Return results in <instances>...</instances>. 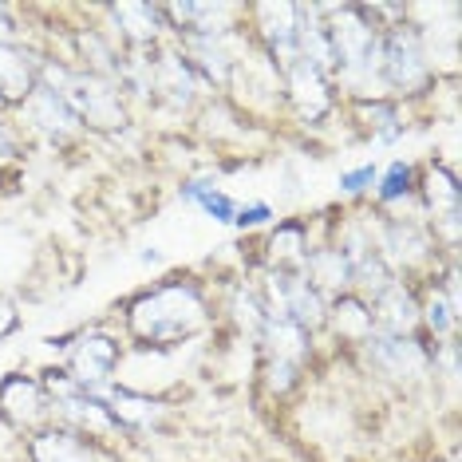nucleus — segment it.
Segmentation results:
<instances>
[{
    "label": "nucleus",
    "mask_w": 462,
    "mask_h": 462,
    "mask_svg": "<svg viewBox=\"0 0 462 462\" xmlns=\"http://www.w3.org/2000/svg\"><path fill=\"white\" fill-rule=\"evenodd\" d=\"M123 324L139 348H178L214 324V304L202 281L166 277L159 285L134 292L123 309Z\"/></svg>",
    "instance_id": "1"
},
{
    "label": "nucleus",
    "mask_w": 462,
    "mask_h": 462,
    "mask_svg": "<svg viewBox=\"0 0 462 462\" xmlns=\"http://www.w3.org/2000/svg\"><path fill=\"white\" fill-rule=\"evenodd\" d=\"M40 83L68 99V107L76 111V119L83 123V131H123L131 123V103L119 91L115 79L91 76V71L76 68L71 60H51L40 56Z\"/></svg>",
    "instance_id": "2"
},
{
    "label": "nucleus",
    "mask_w": 462,
    "mask_h": 462,
    "mask_svg": "<svg viewBox=\"0 0 462 462\" xmlns=\"http://www.w3.org/2000/svg\"><path fill=\"white\" fill-rule=\"evenodd\" d=\"M430 83H439V71L430 64L427 40L415 24H392L380 36V96L383 99H415Z\"/></svg>",
    "instance_id": "3"
},
{
    "label": "nucleus",
    "mask_w": 462,
    "mask_h": 462,
    "mask_svg": "<svg viewBox=\"0 0 462 462\" xmlns=\"http://www.w3.org/2000/svg\"><path fill=\"white\" fill-rule=\"evenodd\" d=\"M364 356V364L375 375L392 383H423L430 375V344L423 336H392V332H372L356 348Z\"/></svg>",
    "instance_id": "4"
},
{
    "label": "nucleus",
    "mask_w": 462,
    "mask_h": 462,
    "mask_svg": "<svg viewBox=\"0 0 462 462\" xmlns=\"http://www.w3.org/2000/svg\"><path fill=\"white\" fill-rule=\"evenodd\" d=\"M261 297H265L269 312H281L285 320H292L297 328L317 336L324 328V312H328V297L312 285L304 273H285V269H265L261 281Z\"/></svg>",
    "instance_id": "5"
},
{
    "label": "nucleus",
    "mask_w": 462,
    "mask_h": 462,
    "mask_svg": "<svg viewBox=\"0 0 462 462\" xmlns=\"http://www.w3.org/2000/svg\"><path fill=\"white\" fill-rule=\"evenodd\" d=\"M68 364L64 372L71 375V380L88 383V387H107L115 380V372H119L123 356H127V348H123L119 340H115L111 332H99V328H79L76 336H71L68 344Z\"/></svg>",
    "instance_id": "6"
},
{
    "label": "nucleus",
    "mask_w": 462,
    "mask_h": 462,
    "mask_svg": "<svg viewBox=\"0 0 462 462\" xmlns=\"http://www.w3.org/2000/svg\"><path fill=\"white\" fill-rule=\"evenodd\" d=\"M281 96L300 123H324L336 111V83L304 60H292L289 68H281Z\"/></svg>",
    "instance_id": "7"
},
{
    "label": "nucleus",
    "mask_w": 462,
    "mask_h": 462,
    "mask_svg": "<svg viewBox=\"0 0 462 462\" xmlns=\"http://www.w3.org/2000/svg\"><path fill=\"white\" fill-rule=\"evenodd\" d=\"M0 419L16 430H40L56 423V407H51L48 387L24 372L5 375L0 380Z\"/></svg>",
    "instance_id": "8"
},
{
    "label": "nucleus",
    "mask_w": 462,
    "mask_h": 462,
    "mask_svg": "<svg viewBox=\"0 0 462 462\" xmlns=\"http://www.w3.org/2000/svg\"><path fill=\"white\" fill-rule=\"evenodd\" d=\"M202 96L206 88L198 79V71L190 68V60L174 44H159V51H154V103L174 111H190L202 103Z\"/></svg>",
    "instance_id": "9"
},
{
    "label": "nucleus",
    "mask_w": 462,
    "mask_h": 462,
    "mask_svg": "<svg viewBox=\"0 0 462 462\" xmlns=\"http://www.w3.org/2000/svg\"><path fill=\"white\" fill-rule=\"evenodd\" d=\"M16 115L28 131L44 134L51 143H68V139H76V134H83V123L76 119V111L68 107V99L60 96V91L44 88V83H36V91L20 103Z\"/></svg>",
    "instance_id": "10"
},
{
    "label": "nucleus",
    "mask_w": 462,
    "mask_h": 462,
    "mask_svg": "<svg viewBox=\"0 0 462 462\" xmlns=\"http://www.w3.org/2000/svg\"><path fill=\"white\" fill-rule=\"evenodd\" d=\"M103 13L111 16L107 32L119 40L123 51H139V48H159L166 36V20L159 5H139V0H123V5H107Z\"/></svg>",
    "instance_id": "11"
},
{
    "label": "nucleus",
    "mask_w": 462,
    "mask_h": 462,
    "mask_svg": "<svg viewBox=\"0 0 462 462\" xmlns=\"http://www.w3.org/2000/svg\"><path fill=\"white\" fill-rule=\"evenodd\" d=\"M40 83V56L16 40H0V111H16Z\"/></svg>",
    "instance_id": "12"
},
{
    "label": "nucleus",
    "mask_w": 462,
    "mask_h": 462,
    "mask_svg": "<svg viewBox=\"0 0 462 462\" xmlns=\"http://www.w3.org/2000/svg\"><path fill=\"white\" fill-rule=\"evenodd\" d=\"M372 317L375 332H392V336H419V289L415 281L395 277L383 292H375L372 300Z\"/></svg>",
    "instance_id": "13"
},
{
    "label": "nucleus",
    "mask_w": 462,
    "mask_h": 462,
    "mask_svg": "<svg viewBox=\"0 0 462 462\" xmlns=\"http://www.w3.org/2000/svg\"><path fill=\"white\" fill-rule=\"evenodd\" d=\"M332 340H340L344 348H360L367 336L375 332V317H372V304H367L360 292H340V297L328 300V312H324V328Z\"/></svg>",
    "instance_id": "14"
},
{
    "label": "nucleus",
    "mask_w": 462,
    "mask_h": 462,
    "mask_svg": "<svg viewBox=\"0 0 462 462\" xmlns=\"http://www.w3.org/2000/svg\"><path fill=\"white\" fill-rule=\"evenodd\" d=\"M28 458L32 462H96V447L83 430L68 423H48L32 430L28 439Z\"/></svg>",
    "instance_id": "15"
},
{
    "label": "nucleus",
    "mask_w": 462,
    "mask_h": 462,
    "mask_svg": "<svg viewBox=\"0 0 462 462\" xmlns=\"http://www.w3.org/2000/svg\"><path fill=\"white\" fill-rule=\"evenodd\" d=\"M257 352L261 356H273V360H292V364H312V356H317V348H312V332L297 328L292 320H285L281 312H265V324H261L257 332Z\"/></svg>",
    "instance_id": "16"
},
{
    "label": "nucleus",
    "mask_w": 462,
    "mask_h": 462,
    "mask_svg": "<svg viewBox=\"0 0 462 462\" xmlns=\"http://www.w3.org/2000/svg\"><path fill=\"white\" fill-rule=\"evenodd\" d=\"M312 237H309V222L300 217H285L269 229L265 241V265L269 269H285V273H304V261H309Z\"/></svg>",
    "instance_id": "17"
},
{
    "label": "nucleus",
    "mask_w": 462,
    "mask_h": 462,
    "mask_svg": "<svg viewBox=\"0 0 462 462\" xmlns=\"http://www.w3.org/2000/svg\"><path fill=\"white\" fill-rule=\"evenodd\" d=\"M304 277L317 285L324 297H340V292H352V265L332 241L309 249V261H304Z\"/></svg>",
    "instance_id": "18"
},
{
    "label": "nucleus",
    "mask_w": 462,
    "mask_h": 462,
    "mask_svg": "<svg viewBox=\"0 0 462 462\" xmlns=\"http://www.w3.org/2000/svg\"><path fill=\"white\" fill-rule=\"evenodd\" d=\"M419 328H427V336L435 344L458 340V304L443 292V285L435 281V273H430L427 292L419 297Z\"/></svg>",
    "instance_id": "19"
},
{
    "label": "nucleus",
    "mask_w": 462,
    "mask_h": 462,
    "mask_svg": "<svg viewBox=\"0 0 462 462\" xmlns=\"http://www.w3.org/2000/svg\"><path fill=\"white\" fill-rule=\"evenodd\" d=\"M415 186H419V171L411 159H392L380 171V178H375V209L380 214H387V209H403L415 202Z\"/></svg>",
    "instance_id": "20"
},
{
    "label": "nucleus",
    "mask_w": 462,
    "mask_h": 462,
    "mask_svg": "<svg viewBox=\"0 0 462 462\" xmlns=\"http://www.w3.org/2000/svg\"><path fill=\"white\" fill-rule=\"evenodd\" d=\"M178 198H182V202H190V206H198L209 222H217V226H234L237 206H241L234 194H226L222 186L214 182V178H186V182L178 186Z\"/></svg>",
    "instance_id": "21"
},
{
    "label": "nucleus",
    "mask_w": 462,
    "mask_h": 462,
    "mask_svg": "<svg viewBox=\"0 0 462 462\" xmlns=\"http://www.w3.org/2000/svg\"><path fill=\"white\" fill-rule=\"evenodd\" d=\"M226 312H229V320H234L237 328L249 336V340H257L261 324H265V312H269V304H265V297H261V289L254 285V281H237V285L229 289Z\"/></svg>",
    "instance_id": "22"
},
{
    "label": "nucleus",
    "mask_w": 462,
    "mask_h": 462,
    "mask_svg": "<svg viewBox=\"0 0 462 462\" xmlns=\"http://www.w3.org/2000/svg\"><path fill=\"white\" fill-rule=\"evenodd\" d=\"M261 383L273 399H285L304 383V364L292 360H273V356H261Z\"/></svg>",
    "instance_id": "23"
},
{
    "label": "nucleus",
    "mask_w": 462,
    "mask_h": 462,
    "mask_svg": "<svg viewBox=\"0 0 462 462\" xmlns=\"http://www.w3.org/2000/svg\"><path fill=\"white\" fill-rule=\"evenodd\" d=\"M375 178H380V166H375V162H360V166H352V171H344L336 186H340L344 198H364V194L375 190Z\"/></svg>",
    "instance_id": "24"
},
{
    "label": "nucleus",
    "mask_w": 462,
    "mask_h": 462,
    "mask_svg": "<svg viewBox=\"0 0 462 462\" xmlns=\"http://www.w3.org/2000/svg\"><path fill=\"white\" fill-rule=\"evenodd\" d=\"M273 217H277V209H273L269 202H241V206H237V217H234V229L249 234V229L269 226Z\"/></svg>",
    "instance_id": "25"
},
{
    "label": "nucleus",
    "mask_w": 462,
    "mask_h": 462,
    "mask_svg": "<svg viewBox=\"0 0 462 462\" xmlns=\"http://www.w3.org/2000/svg\"><path fill=\"white\" fill-rule=\"evenodd\" d=\"M20 154V131L16 123L5 119V111H0V162H13Z\"/></svg>",
    "instance_id": "26"
},
{
    "label": "nucleus",
    "mask_w": 462,
    "mask_h": 462,
    "mask_svg": "<svg viewBox=\"0 0 462 462\" xmlns=\"http://www.w3.org/2000/svg\"><path fill=\"white\" fill-rule=\"evenodd\" d=\"M16 328H20V309H16V300L0 292V340H5V336H13Z\"/></svg>",
    "instance_id": "27"
},
{
    "label": "nucleus",
    "mask_w": 462,
    "mask_h": 462,
    "mask_svg": "<svg viewBox=\"0 0 462 462\" xmlns=\"http://www.w3.org/2000/svg\"><path fill=\"white\" fill-rule=\"evenodd\" d=\"M16 36H20V28H16V20H13V8L0 5V40H16Z\"/></svg>",
    "instance_id": "28"
},
{
    "label": "nucleus",
    "mask_w": 462,
    "mask_h": 462,
    "mask_svg": "<svg viewBox=\"0 0 462 462\" xmlns=\"http://www.w3.org/2000/svg\"><path fill=\"white\" fill-rule=\"evenodd\" d=\"M139 261H143V265H159V261H162V254H159V249H154V245H146L143 254H139Z\"/></svg>",
    "instance_id": "29"
}]
</instances>
